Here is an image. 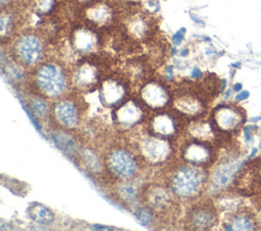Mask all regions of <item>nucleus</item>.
<instances>
[{
  "label": "nucleus",
  "mask_w": 261,
  "mask_h": 231,
  "mask_svg": "<svg viewBox=\"0 0 261 231\" xmlns=\"http://www.w3.org/2000/svg\"><path fill=\"white\" fill-rule=\"evenodd\" d=\"M31 71L29 80L36 96L57 100L72 88L70 71L58 60L46 59Z\"/></svg>",
  "instance_id": "obj_1"
},
{
  "label": "nucleus",
  "mask_w": 261,
  "mask_h": 231,
  "mask_svg": "<svg viewBox=\"0 0 261 231\" xmlns=\"http://www.w3.org/2000/svg\"><path fill=\"white\" fill-rule=\"evenodd\" d=\"M207 168L182 162L172 166L165 184L179 201H195L208 188Z\"/></svg>",
  "instance_id": "obj_2"
},
{
  "label": "nucleus",
  "mask_w": 261,
  "mask_h": 231,
  "mask_svg": "<svg viewBox=\"0 0 261 231\" xmlns=\"http://www.w3.org/2000/svg\"><path fill=\"white\" fill-rule=\"evenodd\" d=\"M47 43L45 36L35 30L18 32L9 44V54L12 60L33 69L47 59Z\"/></svg>",
  "instance_id": "obj_3"
},
{
  "label": "nucleus",
  "mask_w": 261,
  "mask_h": 231,
  "mask_svg": "<svg viewBox=\"0 0 261 231\" xmlns=\"http://www.w3.org/2000/svg\"><path fill=\"white\" fill-rule=\"evenodd\" d=\"M106 173L117 181L139 178L142 162L136 152L123 145L112 146L103 157Z\"/></svg>",
  "instance_id": "obj_4"
},
{
  "label": "nucleus",
  "mask_w": 261,
  "mask_h": 231,
  "mask_svg": "<svg viewBox=\"0 0 261 231\" xmlns=\"http://www.w3.org/2000/svg\"><path fill=\"white\" fill-rule=\"evenodd\" d=\"M142 164L160 166L168 163L174 154L172 139L152 134L145 130L132 145Z\"/></svg>",
  "instance_id": "obj_5"
},
{
  "label": "nucleus",
  "mask_w": 261,
  "mask_h": 231,
  "mask_svg": "<svg viewBox=\"0 0 261 231\" xmlns=\"http://www.w3.org/2000/svg\"><path fill=\"white\" fill-rule=\"evenodd\" d=\"M84 104L77 97L68 94L55 100L50 107V115L54 125L61 130L68 131L80 126L84 115Z\"/></svg>",
  "instance_id": "obj_6"
},
{
  "label": "nucleus",
  "mask_w": 261,
  "mask_h": 231,
  "mask_svg": "<svg viewBox=\"0 0 261 231\" xmlns=\"http://www.w3.org/2000/svg\"><path fill=\"white\" fill-rule=\"evenodd\" d=\"M173 110V112L166 108L154 110V113L145 120L146 130L152 134L169 139L178 135L180 130L184 129V122L188 117L174 108Z\"/></svg>",
  "instance_id": "obj_7"
},
{
  "label": "nucleus",
  "mask_w": 261,
  "mask_h": 231,
  "mask_svg": "<svg viewBox=\"0 0 261 231\" xmlns=\"http://www.w3.org/2000/svg\"><path fill=\"white\" fill-rule=\"evenodd\" d=\"M141 201L154 215L173 213L174 207L179 201L166 184H145L142 189Z\"/></svg>",
  "instance_id": "obj_8"
},
{
  "label": "nucleus",
  "mask_w": 261,
  "mask_h": 231,
  "mask_svg": "<svg viewBox=\"0 0 261 231\" xmlns=\"http://www.w3.org/2000/svg\"><path fill=\"white\" fill-rule=\"evenodd\" d=\"M218 224V210L211 200H195L187 209L184 226L190 230H210Z\"/></svg>",
  "instance_id": "obj_9"
},
{
  "label": "nucleus",
  "mask_w": 261,
  "mask_h": 231,
  "mask_svg": "<svg viewBox=\"0 0 261 231\" xmlns=\"http://www.w3.org/2000/svg\"><path fill=\"white\" fill-rule=\"evenodd\" d=\"M244 160L233 156L220 160L209 174L208 188L217 194L221 193L222 190L233 184L238 174L244 168Z\"/></svg>",
  "instance_id": "obj_10"
},
{
  "label": "nucleus",
  "mask_w": 261,
  "mask_h": 231,
  "mask_svg": "<svg viewBox=\"0 0 261 231\" xmlns=\"http://www.w3.org/2000/svg\"><path fill=\"white\" fill-rule=\"evenodd\" d=\"M246 121L245 111L236 104H220L211 113V123L216 133L238 131Z\"/></svg>",
  "instance_id": "obj_11"
},
{
  "label": "nucleus",
  "mask_w": 261,
  "mask_h": 231,
  "mask_svg": "<svg viewBox=\"0 0 261 231\" xmlns=\"http://www.w3.org/2000/svg\"><path fill=\"white\" fill-rule=\"evenodd\" d=\"M90 57H83L84 59L75 63L70 70L72 88L81 92H90L100 85L101 68L98 62Z\"/></svg>",
  "instance_id": "obj_12"
},
{
  "label": "nucleus",
  "mask_w": 261,
  "mask_h": 231,
  "mask_svg": "<svg viewBox=\"0 0 261 231\" xmlns=\"http://www.w3.org/2000/svg\"><path fill=\"white\" fill-rule=\"evenodd\" d=\"M182 143L179 156L182 162L208 168L216 160V153L213 145L208 140L192 137Z\"/></svg>",
  "instance_id": "obj_13"
},
{
  "label": "nucleus",
  "mask_w": 261,
  "mask_h": 231,
  "mask_svg": "<svg viewBox=\"0 0 261 231\" xmlns=\"http://www.w3.org/2000/svg\"><path fill=\"white\" fill-rule=\"evenodd\" d=\"M145 107L140 99L125 100L115 107L112 115L113 123L120 129L135 128L147 119Z\"/></svg>",
  "instance_id": "obj_14"
},
{
  "label": "nucleus",
  "mask_w": 261,
  "mask_h": 231,
  "mask_svg": "<svg viewBox=\"0 0 261 231\" xmlns=\"http://www.w3.org/2000/svg\"><path fill=\"white\" fill-rule=\"evenodd\" d=\"M172 94L169 88L159 79L146 81L141 90L139 99L148 108L159 110L166 108L172 102Z\"/></svg>",
  "instance_id": "obj_15"
},
{
  "label": "nucleus",
  "mask_w": 261,
  "mask_h": 231,
  "mask_svg": "<svg viewBox=\"0 0 261 231\" xmlns=\"http://www.w3.org/2000/svg\"><path fill=\"white\" fill-rule=\"evenodd\" d=\"M101 39L92 24H81L74 27L70 34L72 50L82 57L93 56L99 49Z\"/></svg>",
  "instance_id": "obj_16"
},
{
  "label": "nucleus",
  "mask_w": 261,
  "mask_h": 231,
  "mask_svg": "<svg viewBox=\"0 0 261 231\" xmlns=\"http://www.w3.org/2000/svg\"><path fill=\"white\" fill-rule=\"evenodd\" d=\"M100 98L101 101L110 107H116L126 100L127 85L121 76H108L101 80Z\"/></svg>",
  "instance_id": "obj_17"
},
{
  "label": "nucleus",
  "mask_w": 261,
  "mask_h": 231,
  "mask_svg": "<svg viewBox=\"0 0 261 231\" xmlns=\"http://www.w3.org/2000/svg\"><path fill=\"white\" fill-rule=\"evenodd\" d=\"M259 223L257 217L245 208L232 213H226L222 222L224 230H255L258 229Z\"/></svg>",
  "instance_id": "obj_18"
},
{
  "label": "nucleus",
  "mask_w": 261,
  "mask_h": 231,
  "mask_svg": "<svg viewBox=\"0 0 261 231\" xmlns=\"http://www.w3.org/2000/svg\"><path fill=\"white\" fill-rule=\"evenodd\" d=\"M138 178L130 180H121L114 187V195L117 200L124 206H135L141 200L143 186H139Z\"/></svg>",
  "instance_id": "obj_19"
},
{
  "label": "nucleus",
  "mask_w": 261,
  "mask_h": 231,
  "mask_svg": "<svg viewBox=\"0 0 261 231\" xmlns=\"http://www.w3.org/2000/svg\"><path fill=\"white\" fill-rule=\"evenodd\" d=\"M114 10L112 6L102 0L90 5L86 9V18L93 26L106 25L113 20Z\"/></svg>",
  "instance_id": "obj_20"
},
{
  "label": "nucleus",
  "mask_w": 261,
  "mask_h": 231,
  "mask_svg": "<svg viewBox=\"0 0 261 231\" xmlns=\"http://www.w3.org/2000/svg\"><path fill=\"white\" fill-rule=\"evenodd\" d=\"M19 18L15 7L3 8L1 12V38L4 43L5 40H11L18 32Z\"/></svg>",
  "instance_id": "obj_21"
},
{
  "label": "nucleus",
  "mask_w": 261,
  "mask_h": 231,
  "mask_svg": "<svg viewBox=\"0 0 261 231\" xmlns=\"http://www.w3.org/2000/svg\"><path fill=\"white\" fill-rule=\"evenodd\" d=\"M29 215L33 221L40 225H50L55 220L54 213L40 203H34L29 208Z\"/></svg>",
  "instance_id": "obj_22"
},
{
  "label": "nucleus",
  "mask_w": 261,
  "mask_h": 231,
  "mask_svg": "<svg viewBox=\"0 0 261 231\" xmlns=\"http://www.w3.org/2000/svg\"><path fill=\"white\" fill-rule=\"evenodd\" d=\"M127 30L137 39L146 38L150 32L149 20L144 15L136 14L129 18Z\"/></svg>",
  "instance_id": "obj_23"
},
{
  "label": "nucleus",
  "mask_w": 261,
  "mask_h": 231,
  "mask_svg": "<svg viewBox=\"0 0 261 231\" xmlns=\"http://www.w3.org/2000/svg\"><path fill=\"white\" fill-rule=\"evenodd\" d=\"M57 5V0H32L33 11L41 17L52 14L56 10Z\"/></svg>",
  "instance_id": "obj_24"
},
{
  "label": "nucleus",
  "mask_w": 261,
  "mask_h": 231,
  "mask_svg": "<svg viewBox=\"0 0 261 231\" xmlns=\"http://www.w3.org/2000/svg\"><path fill=\"white\" fill-rule=\"evenodd\" d=\"M47 99L41 97V96H37L36 98L32 99L30 107L32 112L40 117V118H44L48 115H50V107L47 104Z\"/></svg>",
  "instance_id": "obj_25"
},
{
  "label": "nucleus",
  "mask_w": 261,
  "mask_h": 231,
  "mask_svg": "<svg viewBox=\"0 0 261 231\" xmlns=\"http://www.w3.org/2000/svg\"><path fill=\"white\" fill-rule=\"evenodd\" d=\"M258 130V126L256 125H247L243 128L245 140L247 143H252L254 140V132Z\"/></svg>",
  "instance_id": "obj_26"
},
{
  "label": "nucleus",
  "mask_w": 261,
  "mask_h": 231,
  "mask_svg": "<svg viewBox=\"0 0 261 231\" xmlns=\"http://www.w3.org/2000/svg\"><path fill=\"white\" fill-rule=\"evenodd\" d=\"M185 32H186V30L182 27V28H180L179 31H177V32L172 36L171 42H172L175 46H177V45H179V44L181 43V41H182V39H184V36H185Z\"/></svg>",
  "instance_id": "obj_27"
},
{
  "label": "nucleus",
  "mask_w": 261,
  "mask_h": 231,
  "mask_svg": "<svg viewBox=\"0 0 261 231\" xmlns=\"http://www.w3.org/2000/svg\"><path fill=\"white\" fill-rule=\"evenodd\" d=\"M249 96H250V93L248 91H240V92H238L234 99H236V102L240 103V102L247 100L249 98Z\"/></svg>",
  "instance_id": "obj_28"
},
{
  "label": "nucleus",
  "mask_w": 261,
  "mask_h": 231,
  "mask_svg": "<svg viewBox=\"0 0 261 231\" xmlns=\"http://www.w3.org/2000/svg\"><path fill=\"white\" fill-rule=\"evenodd\" d=\"M17 0H0L1 2V8H8V7H13Z\"/></svg>",
  "instance_id": "obj_29"
},
{
  "label": "nucleus",
  "mask_w": 261,
  "mask_h": 231,
  "mask_svg": "<svg viewBox=\"0 0 261 231\" xmlns=\"http://www.w3.org/2000/svg\"><path fill=\"white\" fill-rule=\"evenodd\" d=\"M75 2H77L79 4H82V5H86V6H90L96 2H98L99 0H74Z\"/></svg>",
  "instance_id": "obj_30"
},
{
  "label": "nucleus",
  "mask_w": 261,
  "mask_h": 231,
  "mask_svg": "<svg viewBox=\"0 0 261 231\" xmlns=\"http://www.w3.org/2000/svg\"><path fill=\"white\" fill-rule=\"evenodd\" d=\"M242 83H240V82H238V83H234L233 84V86H232V91H234V92H240V91H242Z\"/></svg>",
  "instance_id": "obj_31"
},
{
  "label": "nucleus",
  "mask_w": 261,
  "mask_h": 231,
  "mask_svg": "<svg viewBox=\"0 0 261 231\" xmlns=\"http://www.w3.org/2000/svg\"><path fill=\"white\" fill-rule=\"evenodd\" d=\"M257 153H258V149L257 148H253L252 149V151H251V154L249 155V159H252V158H254L256 155H257Z\"/></svg>",
  "instance_id": "obj_32"
},
{
  "label": "nucleus",
  "mask_w": 261,
  "mask_h": 231,
  "mask_svg": "<svg viewBox=\"0 0 261 231\" xmlns=\"http://www.w3.org/2000/svg\"><path fill=\"white\" fill-rule=\"evenodd\" d=\"M188 54H189V49H188V48H184V49L180 50V52H179V55L182 56V57L187 56Z\"/></svg>",
  "instance_id": "obj_33"
},
{
  "label": "nucleus",
  "mask_w": 261,
  "mask_h": 231,
  "mask_svg": "<svg viewBox=\"0 0 261 231\" xmlns=\"http://www.w3.org/2000/svg\"><path fill=\"white\" fill-rule=\"evenodd\" d=\"M250 121L252 122H256V121H260L261 120V116H258V117H253V118H250L249 119Z\"/></svg>",
  "instance_id": "obj_34"
}]
</instances>
